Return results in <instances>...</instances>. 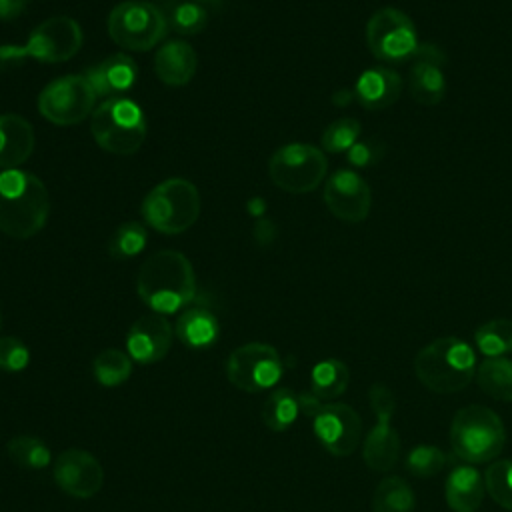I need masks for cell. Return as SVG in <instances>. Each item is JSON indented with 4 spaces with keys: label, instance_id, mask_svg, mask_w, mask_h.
<instances>
[{
    "label": "cell",
    "instance_id": "1",
    "mask_svg": "<svg viewBox=\"0 0 512 512\" xmlns=\"http://www.w3.org/2000/svg\"><path fill=\"white\" fill-rule=\"evenodd\" d=\"M196 274L190 260L176 250L150 254L138 270L136 292L156 314H174L196 298Z\"/></svg>",
    "mask_w": 512,
    "mask_h": 512
},
{
    "label": "cell",
    "instance_id": "2",
    "mask_svg": "<svg viewBox=\"0 0 512 512\" xmlns=\"http://www.w3.org/2000/svg\"><path fill=\"white\" fill-rule=\"evenodd\" d=\"M50 214V198L44 182L22 170L0 172V230L24 240L38 234Z\"/></svg>",
    "mask_w": 512,
    "mask_h": 512
},
{
    "label": "cell",
    "instance_id": "3",
    "mask_svg": "<svg viewBox=\"0 0 512 512\" xmlns=\"http://www.w3.org/2000/svg\"><path fill=\"white\" fill-rule=\"evenodd\" d=\"M412 366L420 384L430 392L456 394L476 376L478 360L468 342L456 336H440L418 350Z\"/></svg>",
    "mask_w": 512,
    "mask_h": 512
},
{
    "label": "cell",
    "instance_id": "4",
    "mask_svg": "<svg viewBox=\"0 0 512 512\" xmlns=\"http://www.w3.org/2000/svg\"><path fill=\"white\" fill-rule=\"evenodd\" d=\"M450 448L466 464L494 462L506 446V428L500 416L482 404L460 408L450 422Z\"/></svg>",
    "mask_w": 512,
    "mask_h": 512
},
{
    "label": "cell",
    "instance_id": "5",
    "mask_svg": "<svg viewBox=\"0 0 512 512\" xmlns=\"http://www.w3.org/2000/svg\"><path fill=\"white\" fill-rule=\"evenodd\" d=\"M82 46V28L74 18L52 16L38 24L24 46H0V70L18 66L26 60L60 64L76 56Z\"/></svg>",
    "mask_w": 512,
    "mask_h": 512
},
{
    "label": "cell",
    "instance_id": "6",
    "mask_svg": "<svg viewBox=\"0 0 512 512\" xmlns=\"http://www.w3.org/2000/svg\"><path fill=\"white\" fill-rule=\"evenodd\" d=\"M140 212L156 232L182 234L200 216V192L186 178H168L144 196Z\"/></svg>",
    "mask_w": 512,
    "mask_h": 512
},
{
    "label": "cell",
    "instance_id": "7",
    "mask_svg": "<svg viewBox=\"0 0 512 512\" xmlns=\"http://www.w3.org/2000/svg\"><path fill=\"white\" fill-rule=\"evenodd\" d=\"M146 116L142 108L128 98H108L98 104L90 118V132L96 144L118 156H130L140 150L146 138Z\"/></svg>",
    "mask_w": 512,
    "mask_h": 512
},
{
    "label": "cell",
    "instance_id": "8",
    "mask_svg": "<svg viewBox=\"0 0 512 512\" xmlns=\"http://www.w3.org/2000/svg\"><path fill=\"white\" fill-rule=\"evenodd\" d=\"M166 30V14L144 0L120 2L108 16V34L124 50L146 52L164 38Z\"/></svg>",
    "mask_w": 512,
    "mask_h": 512
},
{
    "label": "cell",
    "instance_id": "9",
    "mask_svg": "<svg viewBox=\"0 0 512 512\" xmlns=\"http://www.w3.org/2000/svg\"><path fill=\"white\" fill-rule=\"evenodd\" d=\"M328 172L326 154L304 142L280 146L268 162V176L284 192L306 194L316 190Z\"/></svg>",
    "mask_w": 512,
    "mask_h": 512
},
{
    "label": "cell",
    "instance_id": "10",
    "mask_svg": "<svg viewBox=\"0 0 512 512\" xmlns=\"http://www.w3.org/2000/svg\"><path fill=\"white\" fill-rule=\"evenodd\" d=\"M364 34L370 54L382 62H406L420 46L412 18L394 6L378 8L368 18Z\"/></svg>",
    "mask_w": 512,
    "mask_h": 512
},
{
    "label": "cell",
    "instance_id": "11",
    "mask_svg": "<svg viewBox=\"0 0 512 512\" xmlns=\"http://www.w3.org/2000/svg\"><path fill=\"white\" fill-rule=\"evenodd\" d=\"M368 398L376 424L362 442V460L374 472H388L396 466L402 446L400 434L392 426L396 396L386 384L374 382L368 390Z\"/></svg>",
    "mask_w": 512,
    "mask_h": 512
},
{
    "label": "cell",
    "instance_id": "12",
    "mask_svg": "<svg viewBox=\"0 0 512 512\" xmlns=\"http://www.w3.org/2000/svg\"><path fill=\"white\" fill-rule=\"evenodd\" d=\"M282 376L284 362L278 350L266 342L242 344L226 360V378L242 392H264L276 386Z\"/></svg>",
    "mask_w": 512,
    "mask_h": 512
},
{
    "label": "cell",
    "instance_id": "13",
    "mask_svg": "<svg viewBox=\"0 0 512 512\" xmlns=\"http://www.w3.org/2000/svg\"><path fill=\"white\" fill-rule=\"evenodd\" d=\"M96 92L84 74L62 76L44 86L38 96V112L56 126L84 122L96 108Z\"/></svg>",
    "mask_w": 512,
    "mask_h": 512
},
{
    "label": "cell",
    "instance_id": "14",
    "mask_svg": "<svg viewBox=\"0 0 512 512\" xmlns=\"http://www.w3.org/2000/svg\"><path fill=\"white\" fill-rule=\"evenodd\" d=\"M310 420L316 440L332 456H350L362 440V418L350 404L322 402Z\"/></svg>",
    "mask_w": 512,
    "mask_h": 512
},
{
    "label": "cell",
    "instance_id": "15",
    "mask_svg": "<svg viewBox=\"0 0 512 512\" xmlns=\"http://www.w3.org/2000/svg\"><path fill=\"white\" fill-rule=\"evenodd\" d=\"M52 476L56 486L76 500L94 498L104 486V466L84 448L62 450L54 460Z\"/></svg>",
    "mask_w": 512,
    "mask_h": 512
},
{
    "label": "cell",
    "instance_id": "16",
    "mask_svg": "<svg viewBox=\"0 0 512 512\" xmlns=\"http://www.w3.org/2000/svg\"><path fill=\"white\" fill-rule=\"evenodd\" d=\"M324 204L342 222H364L372 208V190L354 170L342 168L330 174L324 184Z\"/></svg>",
    "mask_w": 512,
    "mask_h": 512
},
{
    "label": "cell",
    "instance_id": "17",
    "mask_svg": "<svg viewBox=\"0 0 512 512\" xmlns=\"http://www.w3.org/2000/svg\"><path fill=\"white\" fill-rule=\"evenodd\" d=\"M446 54L436 44H420L408 72L410 96L422 106H436L446 96Z\"/></svg>",
    "mask_w": 512,
    "mask_h": 512
},
{
    "label": "cell",
    "instance_id": "18",
    "mask_svg": "<svg viewBox=\"0 0 512 512\" xmlns=\"http://www.w3.org/2000/svg\"><path fill=\"white\" fill-rule=\"evenodd\" d=\"M174 328L164 314H144L126 334V352L138 364H156L170 352Z\"/></svg>",
    "mask_w": 512,
    "mask_h": 512
},
{
    "label": "cell",
    "instance_id": "19",
    "mask_svg": "<svg viewBox=\"0 0 512 512\" xmlns=\"http://www.w3.org/2000/svg\"><path fill=\"white\" fill-rule=\"evenodd\" d=\"M84 76L92 84L96 96L108 100L118 98L134 86L138 78V66L128 54H112L90 66Z\"/></svg>",
    "mask_w": 512,
    "mask_h": 512
},
{
    "label": "cell",
    "instance_id": "20",
    "mask_svg": "<svg viewBox=\"0 0 512 512\" xmlns=\"http://www.w3.org/2000/svg\"><path fill=\"white\" fill-rule=\"evenodd\" d=\"M356 98L366 110H386L402 94V76L392 68H368L356 80Z\"/></svg>",
    "mask_w": 512,
    "mask_h": 512
},
{
    "label": "cell",
    "instance_id": "21",
    "mask_svg": "<svg viewBox=\"0 0 512 512\" xmlns=\"http://www.w3.org/2000/svg\"><path fill=\"white\" fill-rule=\"evenodd\" d=\"M484 474L474 464H458L444 482V500L452 512H478L484 502Z\"/></svg>",
    "mask_w": 512,
    "mask_h": 512
},
{
    "label": "cell",
    "instance_id": "22",
    "mask_svg": "<svg viewBox=\"0 0 512 512\" xmlns=\"http://www.w3.org/2000/svg\"><path fill=\"white\" fill-rule=\"evenodd\" d=\"M34 150V128L18 114L0 116V170H14Z\"/></svg>",
    "mask_w": 512,
    "mask_h": 512
},
{
    "label": "cell",
    "instance_id": "23",
    "mask_svg": "<svg viewBox=\"0 0 512 512\" xmlns=\"http://www.w3.org/2000/svg\"><path fill=\"white\" fill-rule=\"evenodd\" d=\"M154 70L166 86H184L198 70V56L188 42L168 40L154 56Z\"/></svg>",
    "mask_w": 512,
    "mask_h": 512
},
{
    "label": "cell",
    "instance_id": "24",
    "mask_svg": "<svg viewBox=\"0 0 512 512\" xmlns=\"http://www.w3.org/2000/svg\"><path fill=\"white\" fill-rule=\"evenodd\" d=\"M174 334L190 348H208L218 340L220 324L206 306H192L180 312Z\"/></svg>",
    "mask_w": 512,
    "mask_h": 512
},
{
    "label": "cell",
    "instance_id": "25",
    "mask_svg": "<svg viewBox=\"0 0 512 512\" xmlns=\"http://www.w3.org/2000/svg\"><path fill=\"white\" fill-rule=\"evenodd\" d=\"M350 384V368L338 358H324L310 372V392L318 400H336Z\"/></svg>",
    "mask_w": 512,
    "mask_h": 512
},
{
    "label": "cell",
    "instance_id": "26",
    "mask_svg": "<svg viewBox=\"0 0 512 512\" xmlns=\"http://www.w3.org/2000/svg\"><path fill=\"white\" fill-rule=\"evenodd\" d=\"M300 414L298 394L290 388H274L270 396L264 400L260 416L268 430L286 432Z\"/></svg>",
    "mask_w": 512,
    "mask_h": 512
},
{
    "label": "cell",
    "instance_id": "27",
    "mask_svg": "<svg viewBox=\"0 0 512 512\" xmlns=\"http://www.w3.org/2000/svg\"><path fill=\"white\" fill-rule=\"evenodd\" d=\"M476 382L480 390L500 402H512V360L486 358L476 368Z\"/></svg>",
    "mask_w": 512,
    "mask_h": 512
},
{
    "label": "cell",
    "instance_id": "28",
    "mask_svg": "<svg viewBox=\"0 0 512 512\" xmlns=\"http://www.w3.org/2000/svg\"><path fill=\"white\" fill-rule=\"evenodd\" d=\"M416 494L400 476H388L378 482L372 494V512H414Z\"/></svg>",
    "mask_w": 512,
    "mask_h": 512
},
{
    "label": "cell",
    "instance_id": "29",
    "mask_svg": "<svg viewBox=\"0 0 512 512\" xmlns=\"http://www.w3.org/2000/svg\"><path fill=\"white\" fill-rule=\"evenodd\" d=\"M6 456L26 470H42L52 464V452L44 440L32 434H16L6 442Z\"/></svg>",
    "mask_w": 512,
    "mask_h": 512
},
{
    "label": "cell",
    "instance_id": "30",
    "mask_svg": "<svg viewBox=\"0 0 512 512\" xmlns=\"http://www.w3.org/2000/svg\"><path fill=\"white\" fill-rule=\"evenodd\" d=\"M132 358L118 348H104L92 360V374L104 388L122 386L132 376Z\"/></svg>",
    "mask_w": 512,
    "mask_h": 512
},
{
    "label": "cell",
    "instance_id": "31",
    "mask_svg": "<svg viewBox=\"0 0 512 512\" xmlns=\"http://www.w3.org/2000/svg\"><path fill=\"white\" fill-rule=\"evenodd\" d=\"M476 348L486 358H500L512 352V320L492 318L480 324L474 332Z\"/></svg>",
    "mask_w": 512,
    "mask_h": 512
},
{
    "label": "cell",
    "instance_id": "32",
    "mask_svg": "<svg viewBox=\"0 0 512 512\" xmlns=\"http://www.w3.org/2000/svg\"><path fill=\"white\" fill-rule=\"evenodd\" d=\"M486 494L504 510H512V460H494L484 470Z\"/></svg>",
    "mask_w": 512,
    "mask_h": 512
},
{
    "label": "cell",
    "instance_id": "33",
    "mask_svg": "<svg viewBox=\"0 0 512 512\" xmlns=\"http://www.w3.org/2000/svg\"><path fill=\"white\" fill-rule=\"evenodd\" d=\"M448 464V456L434 444H418L406 456V470L416 478H430L442 472Z\"/></svg>",
    "mask_w": 512,
    "mask_h": 512
},
{
    "label": "cell",
    "instance_id": "34",
    "mask_svg": "<svg viewBox=\"0 0 512 512\" xmlns=\"http://www.w3.org/2000/svg\"><path fill=\"white\" fill-rule=\"evenodd\" d=\"M146 244H148V232L144 224L130 220L116 228V232L110 238L108 250L114 258H132L140 254L146 248Z\"/></svg>",
    "mask_w": 512,
    "mask_h": 512
},
{
    "label": "cell",
    "instance_id": "35",
    "mask_svg": "<svg viewBox=\"0 0 512 512\" xmlns=\"http://www.w3.org/2000/svg\"><path fill=\"white\" fill-rule=\"evenodd\" d=\"M362 126L356 118H338L330 122L322 132V150L330 154L348 152L360 138Z\"/></svg>",
    "mask_w": 512,
    "mask_h": 512
},
{
    "label": "cell",
    "instance_id": "36",
    "mask_svg": "<svg viewBox=\"0 0 512 512\" xmlns=\"http://www.w3.org/2000/svg\"><path fill=\"white\" fill-rule=\"evenodd\" d=\"M166 20L174 32H178L182 36H192L206 28L208 14L198 2H176L168 10Z\"/></svg>",
    "mask_w": 512,
    "mask_h": 512
},
{
    "label": "cell",
    "instance_id": "37",
    "mask_svg": "<svg viewBox=\"0 0 512 512\" xmlns=\"http://www.w3.org/2000/svg\"><path fill=\"white\" fill-rule=\"evenodd\" d=\"M30 364L28 346L16 336H0V370L22 372Z\"/></svg>",
    "mask_w": 512,
    "mask_h": 512
},
{
    "label": "cell",
    "instance_id": "38",
    "mask_svg": "<svg viewBox=\"0 0 512 512\" xmlns=\"http://www.w3.org/2000/svg\"><path fill=\"white\" fill-rule=\"evenodd\" d=\"M384 156V146L378 140H358L350 150H348V162L352 166L364 168L374 164Z\"/></svg>",
    "mask_w": 512,
    "mask_h": 512
},
{
    "label": "cell",
    "instance_id": "39",
    "mask_svg": "<svg viewBox=\"0 0 512 512\" xmlns=\"http://www.w3.org/2000/svg\"><path fill=\"white\" fill-rule=\"evenodd\" d=\"M252 234H254V240L260 244V246H268L274 238H276V226L270 218L262 216L256 220L254 228H252Z\"/></svg>",
    "mask_w": 512,
    "mask_h": 512
},
{
    "label": "cell",
    "instance_id": "40",
    "mask_svg": "<svg viewBox=\"0 0 512 512\" xmlns=\"http://www.w3.org/2000/svg\"><path fill=\"white\" fill-rule=\"evenodd\" d=\"M28 0H0V20H14L26 10Z\"/></svg>",
    "mask_w": 512,
    "mask_h": 512
},
{
    "label": "cell",
    "instance_id": "41",
    "mask_svg": "<svg viewBox=\"0 0 512 512\" xmlns=\"http://www.w3.org/2000/svg\"><path fill=\"white\" fill-rule=\"evenodd\" d=\"M246 210H248V214H252V216H256V218H262L264 212H266V202H264L260 196H254V198L248 200Z\"/></svg>",
    "mask_w": 512,
    "mask_h": 512
},
{
    "label": "cell",
    "instance_id": "42",
    "mask_svg": "<svg viewBox=\"0 0 512 512\" xmlns=\"http://www.w3.org/2000/svg\"><path fill=\"white\" fill-rule=\"evenodd\" d=\"M348 100H350V92H348V90H338V92L334 94V102H336L338 106H346Z\"/></svg>",
    "mask_w": 512,
    "mask_h": 512
},
{
    "label": "cell",
    "instance_id": "43",
    "mask_svg": "<svg viewBox=\"0 0 512 512\" xmlns=\"http://www.w3.org/2000/svg\"><path fill=\"white\" fill-rule=\"evenodd\" d=\"M190 2H206V0H190Z\"/></svg>",
    "mask_w": 512,
    "mask_h": 512
},
{
    "label": "cell",
    "instance_id": "44",
    "mask_svg": "<svg viewBox=\"0 0 512 512\" xmlns=\"http://www.w3.org/2000/svg\"><path fill=\"white\" fill-rule=\"evenodd\" d=\"M0 328H2V316H0Z\"/></svg>",
    "mask_w": 512,
    "mask_h": 512
}]
</instances>
